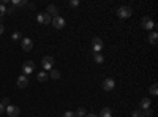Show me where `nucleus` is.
<instances>
[{
  "label": "nucleus",
  "instance_id": "1",
  "mask_svg": "<svg viewBox=\"0 0 158 117\" xmlns=\"http://www.w3.org/2000/svg\"><path fill=\"white\" fill-rule=\"evenodd\" d=\"M103 40L98 36H95L94 40H92V51H94V54H100L101 52V49H103Z\"/></svg>",
  "mask_w": 158,
  "mask_h": 117
},
{
  "label": "nucleus",
  "instance_id": "2",
  "mask_svg": "<svg viewBox=\"0 0 158 117\" xmlns=\"http://www.w3.org/2000/svg\"><path fill=\"white\" fill-rule=\"evenodd\" d=\"M41 67H43L44 71H51L52 67H54V57H51V56L43 57V60H41Z\"/></svg>",
  "mask_w": 158,
  "mask_h": 117
},
{
  "label": "nucleus",
  "instance_id": "3",
  "mask_svg": "<svg viewBox=\"0 0 158 117\" xmlns=\"http://www.w3.org/2000/svg\"><path fill=\"white\" fill-rule=\"evenodd\" d=\"M131 13H133V11H131L130 6H120V8L117 10V16L120 18V19H128L131 16Z\"/></svg>",
  "mask_w": 158,
  "mask_h": 117
},
{
  "label": "nucleus",
  "instance_id": "4",
  "mask_svg": "<svg viewBox=\"0 0 158 117\" xmlns=\"http://www.w3.org/2000/svg\"><path fill=\"white\" fill-rule=\"evenodd\" d=\"M33 68H35V63L32 60H27L25 63H22V73H24V76L32 74L33 73Z\"/></svg>",
  "mask_w": 158,
  "mask_h": 117
},
{
  "label": "nucleus",
  "instance_id": "5",
  "mask_svg": "<svg viewBox=\"0 0 158 117\" xmlns=\"http://www.w3.org/2000/svg\"><path fill=\"white\" fill-rule=\"evenodd\" d=\"M36 21H38V24H41V25H48V24H51V16L48 15L46 11L44 13H38Z\"/></svg>",
  "mask_w": 158,
  "mask_h": 117
},
{
  "label": "nucleus",
  "instance_id": "6",
  "mask_svg": "<svg viewBox=\"0 0 158 117\" xmlns=\"http://www.w3.org/2000/svg\"><path fill=\"white\" fill-rule=\"evenodd\" d=\"M141 25H142V29H146V30H152V29H155V22H153L149 16H144V18H142Z\"/></svg>",
  "mask_w": 158,
  "mask_h": 117
},
{
  "label": "nucleus",
  "instance_id": "7",
  "mask_svg": "<svg viewBox=\"0 0 158 117\" xmlns=\"http://www.w3.org/2000/svg\"><path fill=\"white\" fill-rule=\"evenodd\" d=\"M5 112H6L10 117H18V115L21 114V109H19V106L8 105V106H6V109H5Z\"/></svg>",
  "mask_w": 158,
  "mask_h": 117
},
{
  "label": "nucleus",
  "instance_id": "8",
  "mask_svg": "<svg viewBox=\"0 0 158 117\" xmlns=\"http://www.w3.org/2000/svg\"><path fill=\"white\" fill-rule=\"evenodd\" d=\"M51 24L54 25L56 29H63V27H65V19H63L62 16H56V18L51 19Z\"/></svg>",
  "mask_w": 158,
  "mask_h": 117
},
{
  "label": "nucleus",
  "instance_id": "9",
  "mask_svg": "<svg viewBox=\"0 0 158 117\" xmlns=\"http://www.w3.org/2000/svg\"><path fill=\"white\" fill-rule=\"evenodd\" d=\"M21 46H22V51H32L33 49V41L30 40V38H22L21 40Z\"/></svg>",
  "mask_w": 158,
  "mask_h": 117
},
{
  "label": "nucleus",
  "instance_id": "10",
  "mask_svg": "<svg viewBox=\"0 0 158 117\" xmlns=\"http://www.w3.org/2000/svg\"><path fill=\"white\" fill-rule=\"evenodd\" d=\"M115 87V81L112 77H108V79L103 81V90H106V92H111V90Z\"/></svg>",
  "mask_w": 158,
  "mask_h": 117
},
{
  "label": "nucleus",
  "instance_id": "11",
  "mask_svg": "<svg viewBox=\"0 0 158 117\" xmlns=\"http://www.w3.org/2000/svg\"><path fill=\"white\" fill-rule=\"evenodd\" d=\"M16 84H18V87H19V89H25V87L29 86V77H27V76H24V74H21V76L18 77Z\"/></svg>",
  "mask_w": 158,
  "mask_h": 117
},
{
  "label": "nucleus",
  "instance_id": "12",
  "mask_svg": "<svg viewBox=\"0 0 158 117\" xmlns=\"http://www.w3.org/2000/svg\"><path fill=\"white\" fill-rule=\"evenodd\" d=\"M46 13H48L49 16L56 18V16H59V8H57L56 5H48V10H46Z\"/></svg>",
  "mask_w": 158,
  "mask_h": 117
},
{
  "label": "nucleus",
  "instance_id": "13",
  "mask_svg": "<svg viewBox=\"0 0 158 117\" xmlns=\"http://www.w3.org/2000/svg\"><path fill=\"white\" fill-rule=\"evenodd\" d=\"M11 6H15V8H19V6H25L27 5V0H11Z\"/></svg>",
  "mask_w": 158,
  "mask_h": 117
},
{
  "label": "nucleus",
  "instance_id": "14",
  "mask_svg": "<svg viewBox=\"0 0 158 117\" xmlns=\"http://www.w3.org/2000/svg\"><path fill=\"white\" fill-rule=\"evenodd\" d=\"M147 40H149V43H150V44H153V46H155V44H156V41H158V33H156V32H150Z\"/></svg>",
  "mask_w": 158,
  "mask_h": 117
},
{
  "label": "nucleus",
  "instance_id": "15",
  "mask_svg": "<svg viewBox=\"0 0 158 117\" xmlns=\"http://www.w3.org/2000/svg\"><path fill=\"white\" fill-rule=\"evenodd\" d=\"M139 105H141V109H142V111H146V109L150 108V100H149V98H142V100L139 101Z\"/></svg>",
  "mask_w": 158,
  "mask_h": 117
},
{
  "label": "nucleus",
  "instance_id": "16",
  "mask_svg": "<svg viewBox=\"0 0 158 117\" xmlns=\"http://www.w3.org/2000/svg\"><path fill=\"white\" fill-rule=\"evenodd\" d=\"M111 115H112L111 108H103V109L100 111V115H98V117H111Z\"/></svg>",
  "mask_w": 158,
  "mask_h": 117
},
{
  "label": "nucleus",
  "instance_id": "17",
  "mask_svg": "<svg viewBox=\"0 0 158 117\" xmlns=\"http://www.w3.org/2000/svg\"><path fill=\"white\" fill-rule=\"evenodd\" d=\"M36 79H38L40 82H44V81H48V73H46V71L38 73V74H36Z\"/></svg>",
  "mask_w": 158,
  "mask_h": 117
},
{
  "label": "nucleus",
  "instance_id": "18",
  "mask_svg": "<svg viewBox=\"0 0 158 117\" xmlns=\"http://www.w3.org/2000/svg\"><path fill=\"white\" fill-rule=\"evenodd\" d=\"M51 77H52V79H60V77H62V74H60V71L59 70H51Z\"/></svg>",
  "mask_w": 158,
  "mask_h": 117
},
{
  "label": "nucleus",
  "instance_id": "19",
  "mask_svg": "<svg viewBox=\"0 0 158 117\" xmlns=\"http://www.w3.org/2000/svg\"><path fill=\"white\" fill-rule=\"evenodd\" d=\"M11 40L13 41H19V40H22V35H21V32H13V35H11Z\"/></svg>",
  "mask_w": 158,
  "mask_h": 117
},
{
  "label": "nucleus",
  "instance_id": "20",
  "mask_svg": "<svg viewBox=\"0 0 158 117\" xmlns=\"http://www.w3.org/2000/svg\"><path fill=\"white\" fill-rule=\"evenodd\" d=\"M85 114H87V112H85V109H84V108H79V109L74 112V115H76V117H85Z\"/></svg>",
  "mask_w": 158,
  "mask_h": 117
},
{
  "label": "nucleus",
  "instance_id": "21",
  "mask_svg": "<svg viewBox=\"0 0 158 117\" xmlns=\"http://www.w3.org/2000/svg\"><path fill=\"white\" fill-rule=\"evenodd\" d=\"M94 59H95V62L100 65V63H103L104 62V57L101 56V54H94Z\"/></svg>",
  "mask_w": 158,
  "mask_h": 117
},
{
  "label": "nucleus",
  "instance_id": "22",
  "mask_svg": "<svg viewBox=\"0 0 158 117\" xmlns=\"http://www.w3.org/2000/svg\"><path fill=\"white\" fill-rule=\"evenodd\" d=\"M131 117H144V111L142 109H136V111H133Z\"/></svg>",
  "mask_w": 158,
  "mask_h": 117
},
{
  "label": "nucleus",
  "instance_id": "23",
  "mask_svg": "<svg viewBox=\"0 0 158 117\" xmlns=\"http://www.w3.org/2000/svg\"><path fill=\"white\" fill-rule=\"evenodd\" d=\"M149 90H150V94H152V95H156V94H158V86H156V84H152Z\"/></svg>",
  "mask_w": 158,
  "mask_h": 117
},
{
  "label": "nucleus",
  "instance_id": "24",
  "mask_svg": "<svg viewBox=\"0 0 158 117\" xmlns=\"http://www.w3.org/2000/svg\"><path fill=\"white\" fill-rule=\"evenodd\" d=\"M6 15V6H3V5H0V21L3 19V16Z\"/></svg>",
  "mask_w": 158,
  "mask_h": 117
},
{
  "label": "nucleus",
  "instance_id": "25",
  "mask_svg": "<svg viewBox=\"0 0 158 117\" xmlns=\"http://www.w3.org/2000/svg\"><path fill=\"white\" fill-rule=\"evenodd\" d=\"M71 8H76V6H79V0H70V3H68Z\"/></svg>",
  "mask_w": 158,
  "mask_h": 117
},
{
  "label": "nucleus",
  "instance_id": "26",
  "mask_svg": "<svg viewBox=\"0 0 158 117\" xmlns=\"http://www.w3.org/2000/svg\"><path fill=\"white\" fill-rule=\"evenodd\" d=\"M152 115H153V111H152L150 108L144 111V117H152Z\"/></svg>",
  "mask_w": 158,
  "mask_h": 117
},
{
  "label": "nucleus",
  "instance_id": "27",
  "mask_svg": "<svg viewBox=\"0 0 158 117\" xmlns=\"http://www.w3.org/2000/svg\"><path fill=\"white\" fill-rule=\"evenodd\" d=\"M62 117H76L74 115V112L73 111H67V112H63V115Z\"/></svg>",
  "mask_w": 158,
  "mask_h": 117
},
{
  "label": "nucleus",
  "instance_id": "28",
  "mask_svg": "<svg viewBox=\"0 0 158 117\" xmlns=\"http://www.w3.org/2000/svg\"><path fill=\"white\" fill-rule=\"evenodd\" d=\"M15 10H16V8H15V6H11V5L6 6V13H10V15H11V13H15Z\"/></svg>",
  "mask_w": 158,
  "mask_h": 117
},
{
  "label": "nucleus",
  "instance_id": "29",
  "mask_svg": "<svg viewBox=\"0 0 158 117\" xmlns=\"http://www.w3.org/2000/svg\"><path fill=\"white\" fill-rule=\"evenodd\" d=\"M5 109H6V106H5V105H2V103H0V114H3V112H5Z\"/></svg>",
  "mask_w": 158,
  "mask_h": 117
},
{
  "label": "nucleus",
  "instance_id": "30",
  "mask_svg": "<svg viewBox=\"0 0 158 117\" xmlns=\"http://www.w3.org/2000/svg\"><path fill=\"white\" fill-rule=\"evenodd\" d=\"M2 105L8 106V105H10V100H8V98H3V100H2Z\"/></svg>",
  "mask_w": 158,
  "mask_h": 117
},
{
  "label": "nucleus",
  "instance_id": "31",
  "mask_svg": "<svg viewBox=\"0 0 158 117\" xmlns=\"http://www.w3.org/2000/svg\"><path fill=\"white\" fill-rule=\"evenodd\" d=\"M3 32H5V27H3V25H2V24H0V35H2Z\"/></svg>",
  "mask_w": 158,
  "mask_h": 117
},
{
  "label": "nucleus",
  "instance_id": "32",
  "mask_svg": "<svg viewBox=\"0 0 158 117\" xmlns=\"http://www.w3.org/2000/svg\"><path fill=\"white\" fill-rule=\"evenodd\" d=\"M85 117H98V115H95V114H87Z\"/></svg>",
  "mask_w": 158,
  "mask_h": 117
}]
</instances>
